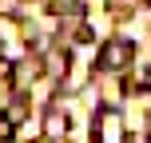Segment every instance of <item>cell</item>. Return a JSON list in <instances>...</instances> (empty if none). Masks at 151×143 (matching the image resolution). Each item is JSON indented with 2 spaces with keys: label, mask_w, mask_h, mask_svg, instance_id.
I'll return each instance as SVG.
<instances>
[{
  "label": "cell",
  "mask_w": 151,
  "mask_h": 143,
  "mask_svg": "<svg viewBox=\"0 0 151 143\" xmlns=\"http://www.w3.org/2000/svg\"><path fill=\"white\" fill-rule=\"evenodd\" d=\"M131 56H135V44L131 40H107L99 48V68L104 72H119V68L131 64Z\"/></svg>",
  "instance_id": "cell-1"
},
{
  "label": "cell",
  "mask_w": 151,
  "mask_h": 143,
  "mask_svg": "<svg viewBox=\"0 0 151 143\" xmlns=\"http://www.w3.org/2000/svg\"><path fill=\"white\" fill-rule=\"evenodd\" d=\"M99 123H104V143H111L115 139V131H119V119H115V111H99Z\"/></svg>",
  "instance_id": "cell-2"
},
{
  "label": "cell",
  "mask_w": 151,
  "mask_h": 143,
  "mask_svg": "<svg viewBox=\"0 0 151 143\" xmlns=\"http://www.w3.org/2000/svg\"><path fill=\"white\" fill-rule=\"evenodd\" d=\"M12 131H16V123L8 119V115H0V143H8V139H12Z\"/></svg>",
  "instance_id": "cell-3"
},
{
  "label": "cell",
  "mask_w": 151,
  "mask_h": 143,
  "mask_svg": "<svg viewBox=\"0 0 151 143\" xmlns=\"http://www.w3.org/2000/svg\"><path fill=\"white\" fill-rule=\"evenodd\" d=\"M8 119H12V123H20V119H24V103H16L12 111H8Z\"/></svg>",
  "instance_id": "cell-4"
},
{
  "label": "cell",
  "mask_w": 151,
  "mask_h": 143,
  "mask_svg": "<svg viewBox=\"0 0 151 143\" xmlns=\"http://www.w3.org/2000/svg\"><path fill=\"white\" fill-rule=\"evenodd\" d=\"M139 88H151V68H143V72H139Z\"/></svg>",
  "instance_id": "cell-5"
},
{
  "label": "cell",
  "mask_w": 151,
  "mask_h": 143,
  "mask_svg": "<svg viewBox=\"0 0 151 143\" xmlns=\"http://www.w3.org/2000/svg\"><path fill=\"white\" fill-rule=\"evenodd\" d=\"M147 143H151V135H147Z\"/></svg>",
  "instance_id": "cell-6"
}]
</instances>
